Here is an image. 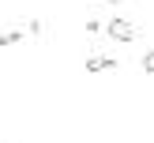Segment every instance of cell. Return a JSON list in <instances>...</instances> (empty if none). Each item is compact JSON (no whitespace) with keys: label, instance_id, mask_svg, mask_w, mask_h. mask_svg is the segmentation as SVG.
Masks as SVG:
<instances>
[{"label":"cell","instance_id":"1","mask_svg":"<svg viewBox=\"0 0 154 143\" xmlns=\"http://www.w3.org/2000/svg\"><path fill=\"white\" fill-rule=\"evenodd\" d=\"M105 34L113 38V42H135V34H139V30H135V23H128V19H109L105 23Z\"/></svg>","mask_w":154,"mask_h":143},{"label":"cell","instance_id":"2","mask_svg":"<svg viewBox=\"0 0 154 143\" xmlns=\"http://www.w3.org/2000/svg\"><path fill=\"white\" fill-rule=\"evenodd\" d=\"M109 68H117V57H87V72L90 75H98V72H109Z\"/></svg>","mask_w":154,"mask_h":143},{"label":"cell","instance_id":"3","mask_svg":"<svg viewBox=\"0 0 154 143\" xmlns=\"http://www.w3.org/2000/svg\"><path fill=\"white\" fill-rule=\"evenodd\" d=\"M23 34H26V30H8V34H0V49H8V45H19V42H23Z\"/></svg>","mask_w":154,"mask_h":143},{"label":"cell","instance_id":"4","mask_svg":"<svg viewBox=\"0 0 154 143\" xmlns=\"http://www.w3.org/2000/svg\"><path fill=\"white\" fill-rule=\"evenodd\" d=\"M26 34H34V38H42V34H45V23H42V19H34V23H30V26H26Z\"/></svg>","mask_w":154,"mask_h":143},{"label":"cell","instance_id":"5","mask_svg":"<svg viewBox=\"0 0 154 143\" xmlns=\"http://www.w3.org/2000/svg\"><path fill=\"white\" fill-rule=\"evenodd\" d=\"M143 72L154 75V49H147V57H143Z\"/></svg>","mask_w":154,"mask_h":143},{"label":"cell","instance_id":"6","mask_svg":"<svg viewBox=\"0 0 154 143\" xmlns=\"http://www.w3.org/2000/svg\"><path fill=\"white\" fill-rule=\"evenodd\" d=\"M98 30H105V23H98V19H90V23H87V34H98Z\"/></svg>","mask_w":154,"mask_h":143},{"label":"cell","instance_id":"7","mask_svg":"<svg viewBox=\"0 0 154 143\" xmlns=\"http://www.w3.org/2000/svg\"><path fill=\"white\" fill-rule=\"evenodd\" d=\"M105 4H120V0H105Z\"/></svg>","mask_w":154,"mask_h":143}]
</instances>
